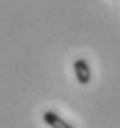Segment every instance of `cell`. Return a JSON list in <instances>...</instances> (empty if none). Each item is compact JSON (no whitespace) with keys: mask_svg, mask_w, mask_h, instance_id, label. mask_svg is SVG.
Listing matches in <instances>:
<instances>
[{"mask_svg":"<svg viewBox=\"0 0 120 128\" xmlns=\"http://www.w3.org/2000/svg\"><path fill=\"white\" fill-rule=\"evenodd\" d=\"M73 71H75V76L78 80L80 85H87L91 83V78H92V73H91V66L85 59H77L73 62Z\"/></svg>","mask_w":120,"mask_h":128,"instance_id":"cell-1","label":"cell"},{"mask_svg":"<svg viewBox=\"0 0 120 128\" xmlns=\"http://www.w3.org/2000/svg\"><path fill=\"white\" fill-rule=\"evenodd\" d=\"M44 121L47 126L52 128H73V125H70L68 121H64L59 114H56L54 111H45L44 112Z\"/></svg>","mask_w":120,"mask_h":128,"instance_id":"cell-2","label":"cell"}]
</instances>
